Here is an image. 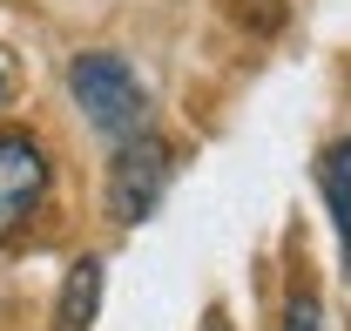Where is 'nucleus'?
I'll list each match as a JSON object with an SVG mask.
<instances>
[{"label":"nucleus","mask_w":351,"mask_h":331,"mask_svg":"<svg viewBox=\"0 0 351 331\" xmlns=\"http://www.w3.org/2000/svg\"><path fill=\"white\" fill-rule=\"evenodd\" d=\"M317 190H324V203H331V230H338V250H345V271H351V135L324 149Z\"/></svg>","instance_id":"obj_4"},{"label":"nucleus","mask_w":351,"mask_h":331,"mask_svg":"<svg viewBox=\"0 0 351 331\" xmlns=\"http://www.w3.org/2000/svg\"><path fill=\"white\" fill-rule=\"evenodd\" d=\"M277 331H324V304H317V290L298 284L291 297H284V325Z\"/></svg>","instance_id":"obj_6"},{"label":"nucleus","mask_w":351,"mask_h":331,"mask_svg":"<svg viewBox=\"0 0 351 331\" xmlns=\"http://www.w3.org/2000/svg\"><path fill=\"white\" fill-rule=\"evenodd\" d=\"M7 95H14V68H7V54H0V109H7Z\"/></svg>","instance_id":"obj_7"},{"label":"nucleus","mask_w":351,"mask_h":331,"mask_svg":"<svg viewBox=\"0 0 351 331\" xmlns=\"http://www.w3.org/2000/svg\"><path fill=\"white\" fill-rule=\"evenodd\" d=\"M169 183H176V149L156 135V128L115 142V163H108V216H115V223L156 216V203H162Z\"/></svg>","instance_id":"obj_2"},{"label":"nucleus","mask_w":351,"mask_h":331,"mask_svg":"<svg viewBox=\"0 0 351 331\" xmlns=\"http://www.w3.org/2000/svg\"><path fill=\"white\" fill-rule=\"evenodd\" d=\"M68 95L82 102V115L95 135H108V142H129L149 128V88L135 75L122 54H108V47H88L68 61Z\"/></svg>","instance_id":"obj_1"},{"label":"nucleus","mask_w":351,"mask_h":331,"mask_svg":"<svg viewBox=\"0 0 351 331\" xmlns=\"http://www.w3.org/2000/svg\"><path fill=\"white\" fill-rule=\"evenodd\" d=\"M47 203V149L21 128H0V244L21 237Z\"/></svg>","instance_id":"obj_3"},{"label":"nucleus","mask_w":351,"mask_h":331,"mask_svg":"<svg viewBox=\"0 0 351 331\" xmlns=\"http://www.w3.org/2000/svg\"><path fill=\"white\" fill-rule=\"evenodd\" d=\"M95 304H101V257H82V264H68V284H61V304H54V331H88Z\"/></svg>","instance_id":"obj_5"}]
</instances>
